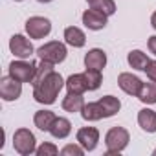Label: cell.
<instances>
[{
	"mask_svg": "<svg viewBox=\"0 0 156 156\" xmlns=\"http://www.w3.org/2000/svg\"><path fill=\"white\" fill-rule=\"evenodd\" d=\"M31 85H33V98H35V101L42 103V105H51V103H55L62 85H66V83L61 77V73L51 72L46 77H42L41 81H35Z\"/></svg>",
	"mask_w": 156,
	"mask_h": 156,
	"instance_id": "cell-1",
	"label": "cell"
},
{
	"mask_svg": "<svg viewBox=\"0 0 156 156\" xmlns=\"http://www.w3.org/2000/svg\"><path fill=\"white\" fill-rule=\"evenodd\" d=\"M107 154H119L129 145V132L123 127H112L105 136Z\"/></svg>",
	"mask_w": 156,
	"mask_h": 156,
	"instance_id": "cell-2",
	"label": "cell"
},
{
	"mask_svg": "<svg viewBox=\"0 0 156 156\" xmlns=\"http://www.w3.org/2000/svg\"><path fill=\"white\" fill-rule=\"evenodd\" d=\"M37 55L41 61H48V62H53V64H59L66 59V46L59 41H51V42H46L44 46H41L37 50Z\"/></svg>",
	"mask_w": 156,
	"mask_h": 156,
	"instance_id": "cell-3",
	"label": "cell"
},
{
	"mask_svg": "<svg viewBox=\"0 0 156 156\" xmlns=\"http://www.w3.org/2000/svg\"><path fill=\"white\" fill-rule=\"evenodd\" d=\"M9 75L20 83H33L37 75V64L26 61H13L9 64Z\"/></svg>",
	"mask_w": 156,
	"mask_h": 156,
	"instance_id": "cell-4",
	"label": "cell"
},
{
	"mask_svg": "<svg viewBox=\"0 0 156 156\" xmlns=\"http://www.w3.org/2000/svg\"><path fill=\"white\" fill-rule=\"evenodd\" d=\"M35 136H33V132H30L28 129H19L17 132H15V136H13V147H15V151L19 152V154H22V156H30L31 152H37V149H35Z\"/></svg>",
	"mask_w": 156,
	"mask_h": 156,
	"instance_id": "cell-5",
	"label": "cell"
},
{
	"mask_svg": "<svg viewBox=\"0 0 156 156\" xmlns=\"http://www.w3.org/2000/svg\"><path fill=\"white\" fill-rule=\"evenodd\" d=\"M26 31L30 39H44L51 31V22L44 17H31L26 20Z\"/></svg>",
	"mask_w": 156,
	"mask_h": 156,
	"instance_id": "cell-6",
	"label": "cell"
},
{
	"mask_svg": "<svg viewBox=\"0 0 156 156\" xmlns=\"http://www.w3.org/2000/svg\"><path fill=\"white\" fill-rule=\"evenodd\" d=\"M22 94V83L17 81L15 77L8 75L0 79V98L4 101H15Z\"/></svg>",
	"mask_w": 156,
	"mask_h": 156,
	"instance_id": "cell-7",
	"label": "cell"
},
{
	"mask_svg": "<svg viewBox=\"0 0 156 156\" xmlns=\"http://www.w3.org/2000/svg\"><path fill=\"white\" fill-rule=\"evenodd\" d=\"M9 50L19 59H30L33 55V51H35L33 46H31V42L24 35H13L11 41H9Z\"/></svg>",
	"mask_w": 156,
	"mask_h": 156,
	"instance_id": "cell-8",
	"label": "cell"
},
{
	"mask_svg": "<svg viewBox=\"0 0 156 156\" xmlns=\"http://www.w3.org/2000/svg\"><path fill=\"white\" fill-rule=\"evenodd\" d=\"M77 141L85 151H94L99 141V130L96 127H83L77 130Z\"/></svg>",
	"mask_w": 156,
	"mask_h": 156,
	"instance_id": "cell-9",
	"label": "cell"
},
{
	"mask_svg": "<svg viewBox=\"0 0 156 156\" xmlns=\"http://www.w3.org/2000/svg\"><path fill=\"white\" fill-rule=\"evenodd\" d=\"M118 85H119V88H121L125 94H129V96H136V98H138V94H140L143 83L140 81V77L123 72V73H119V77H118Z\"/></svg>",
	"mask_w": 156,
	"mask_h": 156,
	"instance_id": "cell-10",
	"label": "cell"
},
{
	"mask_svg": "<svg viewBox=\"0 0 156 156\" xmlns=\"http://www.w3.org/2000/svg\"><path fill=\"white\" fill-rule=\"evenodd\" d=\"M107 17L108 15H105L103 11H98V9H87L85 13H83V24L88 28V30H94V31H98V30H103L105 26H107Z\"/></svg>",
	"mask_w": 156,
	"mask_h": 156,
	"instance_id": "cell-11",
	"label": "cell"
},
{
	"mask_svg": "<svg viewBox=\"0 0 156 156\" xmlns=\"http://www.w3.org/2000/svg\"><path fill=\"white\" fill-rule=\"evenodd\" d=\"M105 64H107V55L99 48H94L85 55V66L90 68V70H99L101 72L105 68Z\"/></svg>",
	"mask_w": 156,
	"mask_h": 156,
	"instance_id": "cell-12",
	"label": "cell"
},
{
	"mask_svg": "<svg viewBox=\"0 0 156 156\" xmlns=\"http://www.w3.org/2000/svg\"><path fill=\"white\" fill-rule=\"evenodd\" d=\"M66 88L70 94H83L88 90V81L85 73H73L66 79Z\"/></svg>",
	"mask_w": 156,
	"mask_h": 156,
	"instance_id": "cell-13",
	"label": "cell"
},
{
	"mask_svg": "<svg viewBox=\"0 0 156 156\" xmlns=\"http://www.w3.org/2000/svg\"><path fill=\"white\" fill-rule=\"evenodd\" d=\"M138 123L145 132H156V112L151 108H143L138 112Z\"/></svg>",
	"mask_w": 156,
	"mask_h": 156,
	"instance_id": "cell-14",
	"label": "cell"
},
{
	"mask_svg": "<svg viewBox=\"0 0 156 156\" xmlns=\"http://www.w3.org/2000/svg\"><path fill=\"white\" fill-rule=\"evenodd\" d=\"M33 121H35V127H37L39 130L50 132V129H51V125H53V121H55V114H53L51 110H39V112H35Z\"/></svg>",
	"mask_w": 156,
	"mask_h": 156,
	"instance_id": "cell-15",
	"label": "cell"
},
{
	"mask_svg": "<svg viewBox=\"0 0 156 156\" xmlns=\"http://www.w3.org/2000/svg\"><path fill=\"white\" fill-rule=\"evenodd\" d=\"M64 39H66V42H68L70 46H73V48H83L85 42H87L85 33H83L79 28H75V26H70V28L64 30Z\"/></svg>",
	"mask_w": 156,
	"mask_h": 156,
	"instance_id": "cell-16",
	"label": "cell"
},
{
	"mask_svg": "<svg viewBox=\"0 0 156 156\" xmlns=\"http://www.w3.org/2000/svg\"><path fill=\"white\" fill-rule=\"evenodd\" d=\"M85 107V99H83V94H70L62 99V108L66 112H81Z\"/></svg>",
	"mask_w": 156,
	"mask_h": 156,
	"instance_id": "cell-17",
	"label": "cell"
},
{
	"mask_svg": "<svg viewBox=\"0 0 156 156\" xmlns=\"http://www.w3.org/2000/svg\"><path fill=\"white\" fill-rule=\"evenodd\" d=\"M70 130H72V123L66 118H55V121H53V125L50 129V134L53 138H57V140H62V138H66L70 134Z\"/></svg>",
	"mask_w": 156,
	"mask_h": 156,
	"instance_id": "cell-18",
	"label": "cell"
},
{
	"mask_svg": "<svg viewBox=\"0 0 156 156\" xmlns=\"http://www.w3.org/2000/svg\"><path fill=\"white\" fill-rule=\"evenodd\" d=\"M81 116H83V119H87V121H98V119L105 118L99 101H98V103H87V105L83 107V110H81Z\"/></svg>",
	"mask_w": 156,
	"mask_h": 156,
	"instance_id": "cell-19",
	"label": "cell"
},
{
	"mask_svg": "<svg viewBox=\"0 0 156 156\" xmlns=\"http://www.w3.org/2000/svg\"><path fill=\"white\" fill-rule=\"evenodd\" d=\"M99 103H101V108H103V116H105V118L114 116V114L121 108L119 99H118V98H114V96H105V98H101V99H99Z\"/></svg>",
	"mask_w": 156,
	"mask_h": 156,
	"instance_id": "cell-20",
	"label": "cell"
},
{
	"mask_svg": "<svg viewBox=\"0 0 156 156\" xmlns=\"http://www.w3.org/2000/svg\"><path fill=\"white\" fill-rule=\"evenodd\" d=\"M138 99L141 103H147V105H154L156 103V83L151 81V83H143L141 85V90L138 94Z\"/></svg>",
	"mask_w": 156,
	"mask_h": 156,
	"instance_id": "cell-21",
	"label": "cell"
},
{
	"mask_svg": "<svg viewBox=\"0 0 156 156\" xmlns=\"http://www.w3.org/2000/svg\"><path fill=\"white\" fill-rule=\"evenodd\" d=\"M88 6L92 9H98V11H103L105 15H114L116 13V4L114 0H87Z\"/></svg>",
	"mask_w": 156,
	"mask_h": 156,
	"instance_id": "cell-22",
	"label": "cell"
},
{
	"mask_svg": "<svg viewBox=\"0 0 156 156\" xmlns=\"http://www.w3.org/2000/svg\"><path fill=\"white\" fill-rule=\"evenodd\" d=\"M127 61H129V64H130L132 68H136V70H145V66H147V62H149V57H147L143 51L134 50V51L129 53Z\"/></svg>",
	"mask_w": 156,
	"mask_h": 156,
	"instance_id": "cell-23",
	"label": "cell"
},
{
	"mask_svg": "<svg viewBox=\"0 0 156 156\" xmlns=\"http://www.w3.org/2000/svg\"><path fill=\"white\" fill-rule=\"evenodd\" d=\"M85 75H87V81H88V90H98L99 87H101V72L99 70H90V68H87V72H85Z\"/></svg>",
	"mask_w": 156,
	"mask_h": 156,
	"instance_id": "cell-24",
	"label": "cell"
},
{
	"mask_svg": "<svg viewBox=\"0 0 156 156\" xmlns=\"http://www.w3.org/2000/svg\"><path fill=\"white\" fill-rule=\"evenodd\" d=\"M83 152H85V149L79 145H66L61 151V156H83Z\"/></svg>",
	"mask_w": 156,
	"mask_h": 156,
	"instance_id": "cell-25",
	"label": "cell"
},
{
	"mask_svg": "<svg viewBox=\"0 0 156 156\" xmlns=\"http://www.w3.org/2000/svg\"><path fill=\"white\" fill-rule=\"evenodd\" d=\"M59 151H57V147L53 145V143H42L39 149H37V154L39 156H55Z\"/></svg>",
	"mask_w": 156,
	"mask_h": 156,
	"instance_id": "cell-26",
	"label": "cell"
},
{
	"mask_svg": "<svg viewBox=\"0 0 156 156\" xmlns=\"http://www.w3.org/2000/svg\"><path fill=\"white\" fill-rule=\"evenodd\" d=\"M145 73H147V77H149L151 81L156 83V61H149V62H147V66H145Z\"/></svg>",
	"mask_w": 156,
	"mask_h": 156,
	"instance_id": "cell-27",
	"label": "cell"
},
{
	"mask_svg": "<svg viewBox=\"0 0 156 156\" xmlns=\"http://www.w3.org/2000/svg\"><path fill=\"white\" fill-rule=\"evenodd\" d=\"M149 50H151V53H154V55H156V35L149 39Z\"/></svg>",
	"mask_w": 156,
	"mask_h": 156,
	"instance_id": "cell-28",
	"label": "cell"
},
{
	"mask_svg": "<svg viewBox=\"0 0 156 156\" xmlns=\"http://www.w3.org/2000/svg\"><path fill=\"white\" fill-rule=\"evenodd\" d=\"M151 24H152V28L156 30V11L152 13V17H151Z\"/></svg>",
	"mask_w": 156,
	"mask_h": 156,
	"instance_id": "cell-29",
	"label": "cell"
},
{
	"mask_svg": "<svg viewBox=\"0 0 156 156\" xmlns=\"http://www.w3.org/2000/svg\"><path fill=\"white\" fill-rule=\"evenodd\" d=\"M37 2H42V4H48V2H51V0H37Z\"/></svg>",
	"mask_w": 156,
	"mask_h": 156,
	"instance_id": "cell-30",
	"label": "cell"
},
{
	"mask_svg": "<svg viewBox=\"0 0 156 156\" xmlns=\"http://www.w3.org/2000/svg\"><path fill=\"white\" fill-rule=\"evenodd\" d=\"M15 2H22V0H15Z\"/></svg>",
	"mask_w": 156,
	"mask_h": 156,
	"instance_id": "cell-31",
	"label": "cell"
},
{
	"mask_svg": "<svg viewBox=\"0 0 156 156\" xmlns=\"http://www.w3.org/2000/svg\"><path fill=\"white\" fill-rule=\"evenodd\" d=\"M154 154H156V151H154Z\"/></svg>",
	"mask_w": 156,
	"mask_h": 156,
	"instance_id": "cell-32",
	"label": "cell"
}]
</instances>
